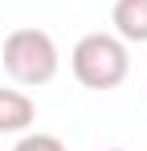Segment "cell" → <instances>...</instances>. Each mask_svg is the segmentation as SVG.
I'll use <instances>...</instances> for the list:
<instances>
[{
    "instance_id": "1",
    "label": "cell",
    "mask_w": 147,
    "mask_h": 151,
    "mask_svg": "<svg viewBox=\"0 0 147 151\" xmlns=\"http://www.w3.org/2000/svg\"><path fill=\"white\" fill-rule=\"evenodd\" d=\"M70 70L86 90H115L131 70L127 41L115 33H86L70 53Z\"/></svg>"
},
{
    "instance_id": "2",
    "label": "cell",
    "mask_w": 147,
    "mask_h": 151,
    "mask_svg": "<svg viewBox=\"0 0 147 151\" xmlns=\"http://www.w3.org/2000/svg\"><path fill=\"white\" fill-rule=\"evenodd\" d=\"M0 61L17 86H45L57 78V65H61L57 45L45 29H12L0 45Z\"/></svg>"
},
{
    "instance_id": "3",
    "label": "cell",
    "mask_w": 147,
    "mask_h": 151,
    "mask_svg": "<svg viewBox=\"0 0 147 151\" xmlns=\"http://www.w3.org/2000/svg\"><path fill=\"white\" fill-rule=\"evenodd\" d=\"M37 123V106L21 90H4L0 86V135H24Z\"/></svg>"
},
{
    "instance_id": "4",
    "label": "cell",
    "mask_w": 147,
    "mask_h": 151,
    "mask_svg": "<svg viewBox=\"0 0 147 151\" xmlns=\"http://www.w3.org/2000/svg\"><path fill=\"white\" fill-rule=\"evenodd\" d=\"M110 25H115V37H122L127 45H143L147 41V0H115Z\"/></svg>"
},
{
    "instance_id": "5",
    "label": "cell",
    "mask_w": 147,
    "mask_h": 151,
    "mask_svg": "<svg viewBox=\"0 0 147 151\" xmlns=\"http://www.w3.org/2000/svg\"><path fill=\"white\" fill-rule=\"evenodd\" d=\"M12 151H70V147H66L57 135H41V131L29 135V131H24L21 139H17V147H12Z\"/></svg>"
},
{
    "instance_id": "6",
    "label": "cell",
    "mask_w": 147,
    "mask_h": 151,
    "mask_svg": "<svg viewBox=\"0 0 147 151\" xmlns=\"http://www.w3.org/2000/svg\"><path fill=\"white\" fill-rule=\"evenodd\" d=\"M110 151H119V147H110Z\"/></svg>"
}]
</instances>
